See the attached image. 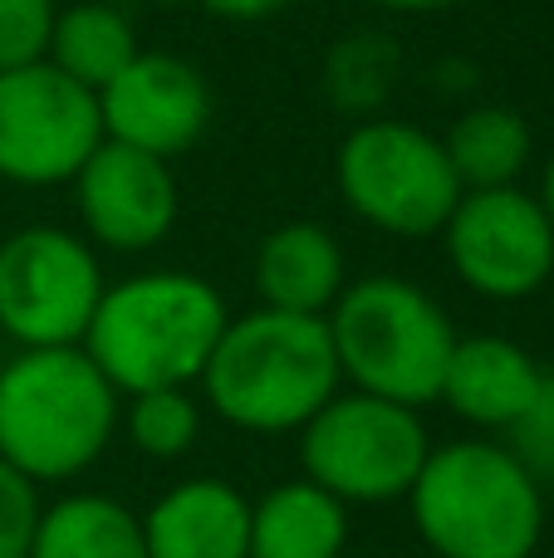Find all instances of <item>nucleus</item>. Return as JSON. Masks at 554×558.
I'll use <instances>...</instances> for the list:
<instances>
[{
    "label": "nucleus",
    "instance_id": "6ab92c4d",
    "mask_svg": "<svg viewBox=\"0 0 554 558\" xmlns=\"http://www.w3.org/2000/svg\"><path fill=\"white\" fill-rule=\"evenodd\" d=\"M137 54L133 20L108 0H79V5L59 10L55 35H49V64L69 74L84 88H104L113 74H123Z\"/></svg>",
    "mask_w": 554,
    "mask_h": 558
},
{
    "label": "nucleus",
    "instance_id": "f257e3e1",
    "mask_svg": "<svg viewBox=\"0 0 554 558\" xmlns=\"http://www.w3.org/2000/svg\"><path fill=\"white\" fill-rule=\"evenodd\" d=\"M231 308L212 279L192 270H143L104 289L84 353L118 397L202 383Z\"/></svg>",
    "mask_w": 554,
    "mask_h": 558
},
{
    "label": "nucleus",
    "instance_id": "a211bd4d",
    "mask_svg": "<svg viewBox=\"0 0 554 558\" xmlns=\"http://www.w3.org/2000/svg\"><path fill=\"white\" fill-rule=\"evenodd\" d=\"M442 147L451 157L461 192H491V186L520 182V172L530 167V153H535V137H530V123L516 108L481 104L451 123Z\"/></svg>",
    "mask_w": 554,
    "mask_h": 558
},
{
    "label": "nucleus",
    "instance_id": "2eb2a0df",
    "mask_svg": "<svg viewBox=\"0 0 554 558\" xmlns=\"http://www.w3.org/2000/svg\"><path fill=\"white\" fill-rule=\"evenodd\" d=\"M349 284L344 245L320 221H285L255 251V294L265 308L324 318Z\"/></svg>",
    "mask_w": 554,
    "mask_h": 558
},
{
    "label": "nucleus",
    "instance_id": "5701e85b",
    "mask_svg": "<svg viewBox=\"0 0 554 558\" xmlns=\"http://www.w3.org/2000/svg\"><path fill=\"white\" fill-rule=\"evenodd\" d=\"M506 436H510L506 441L510 456H516L540 485H554V373H545L535 402L526 407V416H520Z\"/></svg>",
    "mask_w": 554,
    "mask_h": 558
},
{
    "label": "nucleus",
    "instance_id": "dca6fc26",
    "mask_svg": "<svg viewBox=\"0 0 554 558\" xmlns=\"http://www.w3.org/2000/svg\"><path fill=\"white\" fill-rule=\"evenodd\" d=\"M349 505L314 481H280L251 500V558H344Z\"/></svg>",
    "mask_w": 554,
    "mask_h": 558
},
{
    "label": "nucleus",
    "instance_id": "412c9836",
    "mask_svg": "<svg viewBox=\"0 0 554 558\" xmlns=\"http://www.w3.org/2000/svg\"><path fill=\"white\" fill-rule=\"evenodd\" d=\"M55 20L59 0H0V74L39 64L49 54Z\"/></svg>",
    "mask_w": 554,
    "mask_h": 558
},
{
    "label": "nucleus",
    "instance_id": "0eeeda50",
    "mask_svg": "<svg viewBox=\"0 0 554 558\" xmlns=\"http://www.w3.org/2000/svg\"><path fill=\"white\" fill-rule=\"evenodd\" d=\"M432 456L422 412L369 392H334L300 432V471L334 500L393 505L408 500Z\"/></svg>",
    "mask_w": 554,
    "mask_h": 558
},
{
    "label": "nucleus",
    "instance_id": "4468645a",
    "mask_svg": "<svg viewBox=\"0 0 554 558\" xmlns=\"http://www.w3.org/2000/svg\"><path fill=\"white\" fill-rule=\"evenodd\" d=\"M540 383H545V367L516 338L477 333V338H457L437 402H447L467 426L510 432L526 416V407L535 402Z\"/></svg>",
    "mask_w": 554,
    "mask_h": 558
},
{
    "label": "nucleus",
    "instance_id": "7ed1b4c3",
    "mask_svg": "<svg viewBox=\"0 0 554 558\" xmlns=\"http://www.w3.org/2000/svg\"><path fill=\"white\" fill-rule=\"evenodd\" d=\"M123 397L84 348H20L0 367V461L35 485L84 475L113 446Z\"/></svg>",
    "mask_w": 554,
    "mask_h": 558
},
{
    "label": "nucleus",
    "instance_id": "9d476101",
    "mask_svg": "<svg viewBox=\"0 0 554 558\" xmlns=\"http://www.w3.org/2000/svg\"><path fill=\"white\" fill-rule=\"evenodd\" d=\"M442 245L457 279L481 299H530L554 275V221L540 196L520 186L461 192L442 226Z\"/></svg>",
    "mask_w": 554,
    "mask_h": 558
},
{
    "label": "nucleus",
    "instance_id": "393cba45",
    "mask_svg": "<svg viewBox=\"0 0 554 558\" xmlns=\"http://www.w3.org/2000/svg\"><path fill=\"white\" fill-rule=\"evenodd\" d=\"M369 5L398 10V15H427V10H447V5H461V0H369Z\"/></svg>",
    "mask_w": 554,
    "mask_h": 558
},
{
    "label": "nucleus",
    "instance_id": "ddd939ff",
    "mask_svg": "<svg viewBox=\"0 0 554 558\" xmlns=\"http://www.w3.org/2000/svg\"><path fill=\"white\" fill-rule=\"evenodd\" d=\"M137 520L147 558H251V500L221 475L177 481Z\"/></svg>",
    "mask_w": 554,
    "mask_h": 558
},
{
    "label": "nucleus",
    "instance_id": "20e7f679",
    "mask_svg": "<svg viewBox=\"0 0 554 558\" xmlns=\"http://www.w3.org/2000/svg\"><path fill=\"white\" fill-rule=\"evenodd\" d=\"M408 514L437 558H530L545 539V485L510 446L447 441L412 481Z\"/></svg>",
    "mask_w": 554,
    "mask_h": 558
},
{
    "label": "nucleus",
    "instance_id": "4be33fe9",
    "mask_svg": "<svg viewBox=\"0 0 554 558\" xmlns=\"http://www.w3.org/2000/svg\"><path fill=\"white\" fill-rule=\"evenodd\" d=\"M39 520H45L39 485L20 475L10 461H0V558H29Z\"/></svg>",
    "mask_w": 554,
    "mask_h": 558
},
{
    "label": "nucleus",
    "instance_id": "b1692460",
    "mask_svg": "<svg viewBox=\"0 0 554 558\" xmlns=\"http://www.w3.org/2000/svg\"><path fill=\"white\" fill-rule=\"evenodd\" d=\"M216 20H270L280 10L300 5V0H202Z\"/></svg>",
    "mask_w": 554,
    "mask_h": 558
},
{
    "label": "nucleus",
    "instance_id": "f8f14e48",
    "mask_svg": "<svg viewBox=\"0 0 554 558\" xmlns=\"http://www.w3.org/2000/svg\"><path fill=\"white\" fill-rule=\"evenodd\" d=\"M69 186H74L84 235L118 255H143L153 245H162L177 226V211H182L172 162L123 143H108V137L79 167V177Z\"/></svg>",
    "mask_w": 554,
    "mask_h": 558
},
{
    "label": "nucleus",
    "instance_id": "f3484780",
    "mask_svg": "<svg viewBox=\"0 0 554 558\" xmlns=\"http://www.w3.org/2000/svg\"><path fill=\"white\" fill-rule=\"evenodd\" d=\"M29 558H147L143 520L113 495L74 490L45 505Z\"/></svg>",
    "mask_w": 554,
    "mask_h": 558
},
{
    "label": "nucleus",
    "instance_id": "6e6552de",
    "mask_svg": "<svg viewBox=\"0 0 554 558\" xmlns=\"http://www.w3.org/2000/svg\"><path fill=\"white\" fill-rule=\"evenodd\" d=\"M104 289L94 245L64 226H20L0 241V333L15 348H79Z\"/></svg>",
    "mask_w": 554,
    "mask_h": 558
},
{
    "label": "nucleus",
    "instance_id": "1a4fd4ad",
    "mask_svg": "<svg viewBox=\"0 0 554 558\" xmlns=\"http://www.w3.org/2000/svg\"><path fill=\"white\" fill-rule=\"evenodd\" d=\"M104 143L98 94L49 59L0 74V182L59 186Z\"/></svg>",
    "mask_w": 554,
    "mask_h": 558
},
{
    "label": "nucleus",
    "instance_id": "aec40b11",
    "mask_svg": "<svg viewBox=\"0 0 554 558\" xmlns=\"http://www.w3.org/2000/svg\"><path fill=\"white\" fill-rule=\"evenodd\" d=\"M118 426L128 432L137 456L147 461H182L202 441V402L192 387H153V392L123 397Z\"/></svg>",
    "mask_w": 554,
    "mask_h": 558
},
{
    "label": "nucleus",
    "instance_id": "39448f33",
    "mask_svg": "<svg viewBox=\"0 0 554 558\" xmlns=\"http://www.w3.org/2000/svg\"><path fill=\"white\" fill-rule=\"evenodd\" d=\"M324 324L339 357V377L353 383V392L383 397L412 412L442 397L457 328L422 284L398 275H369L359 284H344Z\"/></svg>",
    "mask_w": 554,
    "mask_h": 558
},
{
    "label": "nucleus",
    "instance_id": "9b49d317",
    "mask_svg": "<svg viewBox=\"0 0 554 558\" xmlns=\"http://www.w3.org/2000/svg\"><path fill=\"white\" fill-rule=\"evenodd\" d=\"M98 118L108 143L172 162L202 143L212 123V88L192 59L167 49H137L133 64L98 88Z\"/></svg>",
    "mask_w": 554,
    "mask_h": 558
},
{
    "label": "nucleus",
    "instance_id": "f03ea898",
    "mask_svg": "<svg viewBox=\"0 0 554 558\" xmlns=\"http://www.w3.org/2000/svg\"><path fill=\"white\" fill-rule=\"evenodd\" d=\"M339 383L329 324L261 304L226 324L202 373V397L236 432L285 436L304 432V422L339 392Z\"/></svg>",
    "mask_w": 554,
    "mask_h": 558
},
{
    "label": "nucleus",
    "instance_id": "a878e982",
    "mask_svg": "<svg viewBox=\"0 0 554 558\" xmlns=\"http://www.w3.org/2000/svg\"><path fill=\"white\" fill-rule=\"evenodd\" d=\"M540 206H545L550 221H554V153H550V162H545V182H540Z\"/></svg>",
    "mask_w": 554,
    "mask_h": 558
},
{
    "label": "nucleus",
    "instance_id": "423d86ee",
    "mask_svg": "<svg viewBox=\"0 0 554 558\" xmlns=\"http://www.w3.org/2000/svg\"><path fill=\"white\" fill-rule=\"evenodd\" d=\"M339 196L363 226L398 241L442 235L461 202V182L442 137L402 118H363L334 157Z\"/></svg>",
    "mask_w": 554,
    "mask_h": 558
}]
</instances>
